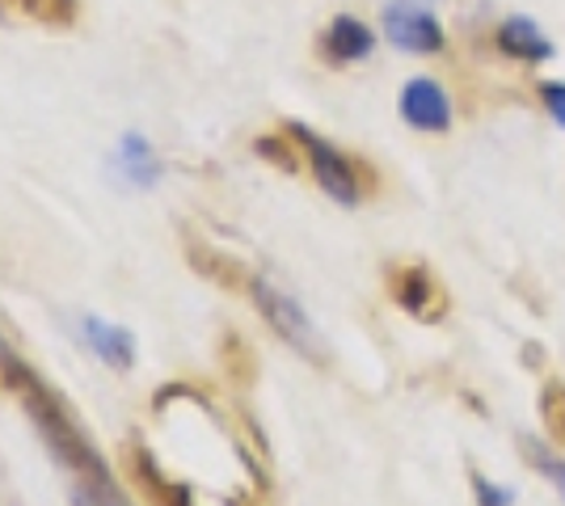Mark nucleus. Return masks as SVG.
<instances>
[{
  "mask_svg": "<svg viewBox=\"0 0 565 506\" xmlns=\"http://www.w3.org/2000/svg\"><path fill=\"white\" fill-rule=\"evenodd\" d=\"M115 173L118 182H127L131 191H152L157 182H161V161H157V152L152 144L143 140L140 131H127L115 148Z\"/></svg>",
  "mask_w": 565,
  "mask_h": 506,
  "instance_id": "6e6552de",
  "label": "nucleus"
},
{
  "mask_svg": "<svg viewBox=\"0 0 565 506\" xmlns=\"http://www.w3.org/2000/svg\"><path fill=\"white\" fill-rule=\"evenodd\" d=\"M76 337H81V346H85L97 363H106V367H115V372H131V367H136L140 342H136V334H131L127 325H118L110 316L85 313L76 321Z\"/></svg>",
  "mask_w": 565,
  "mask_h": 506,
  "instance_id": "39448f33",
  "label": "nucleus"
},
{
  "mask_svg": "<svg viewBox=\"0 0 565 506\" xmlns=\"http://www.w3.org/2000/svg\"><path fill=\"white\" fill-rule=\"evenodd\" d=\"M541 94H544V106H548V115H553V119L565 127V85H562V80H548V85H541Z\"/></svg>",
  "mask_w": 565,
  "mask_h": 506,
  "instance_id": "2eb2a0df",
  "label": "nucleus"
},
{
  "mask_svg": "<svg viewBox=\"0 0 565 506\" xmlns=\"http://www.w3.org/2000/svg\"><path fill=\"white\" fill-rule=\"evenodd\" d=\"M372 43H376L372 30L359 22V18H333L330 34H326V51H330V60H338V64L372 55Z\"/></svg>",
  "mask_w": 565,
  "mask_h": 506,
  "instance_id": "9d476101",
  "label": "nucleus"
},
{
  "mask_svg": "<svg viewBox=\"0 0 565 506\" xmlns=\"http://www.w3.org/2000/svg\"><path fill=\"white\" fill-rule=\"evenodd\" d=\"M384 34L393 47L414 51V55H430V51L444 47V30L435 22V13L414 4V0H393L384 9Z\"/></svg>",
  "mask_w": 565,
  "mask_h": 506,
  "instance_id": "423d86ee",
  "label": "nucleus"
},
{
  "mask_svg": "<svg viewBox=\"0 0 565 506\" xmlns=\"http://www.w3.org/2000/svg\"><path fill=\"white\" fill-rule=\"evenodd\" d=\"M9 13L34 18L39 25H72L76 22V0H0Z\"/></svg>",
  "mask_w": 565,
  "mask_h": 506,
  "instance_id": "9b49d317",
  "label": "nucleus"
},
{
  "mask_svg": "<svg viewBox=\"0 0 565 506\" xmlns=\"http://www.w3.org/2000/svg\"><path fill=\"white\" fill-rule=\"evenodd\" d=\"M541 422L548 439L565 448V380H548L541 388Z\"/></svg>",
  "mask_w": 565,
  "mask_h": 506,
  "instance_id": "f8f14e48",
  "label": "nucleus"
},
{
  "mask_svg": "<svg viewBox=\"0 0 565 506\" xmlns=\"http://www.w3.org/2000/svg\"><path fill=\"white\" fill-rule=\"evenodd\" d=\"M0 376H4V385L18 392V401L25 406V413H30V422H34L39 439L47 443L51 456L60 460L64 469H72L81 485H94L97 494L118 498V485H115V477H110V469H106L102 452L81 434V427L72 422V413L55 401V392L25 367V359L4 342V337H0Z\"/></svg>",
  "mask_w": 565,
  "mask_h": 506,
  "instance_id": "f257e3e1",
  "label": "nucleus"
},
{
  "mask_svg": "<svg viewBox=\"0 0 565 506\" xmlns=\"http://www.w3.org/2000/svg\"><path fill=\"white\" fill-rule=\"evenodd\" d=\"M498 47L507 51L511 60H532V64L553 55V43L527 18H507V22L498 25Z\"/></svg>",
  "mask_w": 565,
  "mask_h": 506,
  "instance_id": "1a4fd4ad",
  "label": "nucleus"
},
{
  "mask_svg": "<svg viewBox=\"0 0 565 506\" xmlns=\"http://www.w3.org/2000/svg\"><path fill=\"white\" fill-rule=\"evenodd\" d=\"M249 295H254L258 313L270 321V330H275L282 342H291L296 351H305L308 359H317V337H312V321H308V313L300 309V300H296L291 291L275 288L270 279H254V283H249Z\"/></svg>",
  "mask_w": 565,
  "mask_h": 506,
  "instance_id": "f03ea898",
  "label": "nucleus"
},
{
  "mask_svg": "<svg viewBox=\"0 0 565 506\" xmlns=\"http://www.w3.org/2000/svg\"><path fill=\"white\" fill-rule=\"evenodd\" d=\"M291 136L305 144L308 165H312V173H317L321 191L330 194V198H338V203H347V207L359 203V177H354L351 161H347L333 144H326L321 136H312L305 122H291Z\"/></svg>",
  "mask_w": 565,
  "mask_h": 506,
  "instance_id": "7ed1b4c3",
  "label": "nucleus"
},
{
  "mask_svg": "<svg viewBox=\"0 0 565 506\" xmlns=\"http://www.w3.org/2000/svg\"><path fill=\"white\" fill-rule=\"evenodd\" d=\"M472 489H477V503H481V506H511V489L490 485L481 473H472Z\"/></svg>",
  "mask_w": 565,
  "mask_h": 506,
  "instance_id": "4468645a",
  "label": "nucleus"
},
{
  "mask_svg": "<svg viewBox=\"0 0 565 506\" xmlns=\"http://www.w3.org/2000/svg\"><path fill=\"white\" fill-rule=\"evenodd\" d=\"M388 291H393V300H397L405 313L426 321V325H435V321L448 316V291H444V283L426 266H397L388 274Z\"/></svg>",
  "mask_w": 565,
  "mask_h": 506,
  "instance_id": "20e7f679",
  "label": "nucleus"
},
{
  "mask_svg": "<svg viewBox=\"0 0 565 506\" xmlns=\"http://www.w3.org/2000/svg\"><path fill=\"white\" fill-rule=\"evenodd\" d=\"M401 115L409 127H418V131H448L451 127V106H448V94L439 89V80H409L405 85V94H401Z\"/></svg>",
  "mask_w": 565,
  "mask_h": 506,
  "instance_id": "0eeeda50",
  "label": "nucleus"
},
{
  "mask_svg": "<svg viewBox=\"0 0 565 506\" xmlns=\"http://www.w3.org/2000/svg\"><path fill=\"white\" fill-rule=\"evenodd\" d=\"M72 506H127V503H122V498H106V494H97L94 485L76 482V489H72Z\"/></svg>",
  "mask_w": 565,
  "mask_h": 506,
  "instance_id": "dca6fc26",
  "label": "nucleus"
},
{
  "mask_svg": "<svg viewBox=\"0 0 565 506\" xmlns=\"http://www.w3.org/2000/svg\"><path fill=\"white\" fill-rule=\"evenodd\" d=\"M519 448H523V456L532 460V469L544 473L548 482L562 489V498H565V460H557L544 443H536V439H519Z\"/></svg>",
  "mask_w": 565,
  "mask_h": 506,
  "instance_id": "ddd939ff",
  "label": "nucleus"
}]
</instances>
